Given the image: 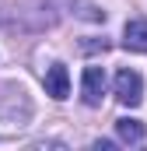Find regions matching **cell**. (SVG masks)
<instances>
[{
  "instance_id": "3957f363",
  "label": "cell",
  "mask_w": 147,
  "mask_h": 151,
  "mask_svg": "<svg viewBox=\"0 0 147 151\" xmlns=\"http://www.w3.org/2000/svg\"><path fill=\"white\" fill-rule=\"evenodd\" d=\"M46 95H53L56 102L70 95V74H67L63 63H53V67L46 70Z\"/></svg>"
},
{
  "instance_id": "277c9868",
  "label": "cell",
  "mask_w": 147,
  "mask_h": 151,
  "mask_svg": "<svg viewBox=\"0 0 147 151\" xmlns=\"http://www.w3.org/2000/svg\"><path fill=\"white\" fill-rule=\"evenodd\" d=\"M123 46L133 49V53H147V21L144 18L126 21V28H123Z\"/></svg>"
},
{
  "instance_id": "6da1fadb",
  "label": "cell",
  "mask_w": 147,
  "mask_h": 151,
  "mask_svg": "<svg viewBox=\"0 0 147 151\" xmlns=\"http://www.w3.org/2000/svg\"><path fill=\"white\" fill-rule=\"evenodd\" d=\"M116 99H119L123 106H140V102H144V81H140L137 70L123 67V70L116 74Z\"/></svg>"
},
{
  "instance_id": "5b68a950",
  "label": "cell",
  "mask_w": 147,
  "mask_h": 151,
  "mask_svg": "<svg viewBox=\"0 0 147 151\" xmlns=\"http://www.w3.org/2000/svg\"><path fill=\"white\" fill-rule=\"evenodd\" d=\"M116 134H119V141H123V144H140L147 130H144V123H140V119L123 116V119H116Z\"/></svg>"
},
{
  "instance_id": "7a4b0ae2",
  "label": "cell",
  "mask_w": 147,
  "mask_h": 151,
  "mask_svg": "<svg viewBox=\"0 0 147 151\" xmlns=\"http://www.w3.org/2000/svg\"><path fill=\"white\" fill-rule=\"evenodd\" d=\"M102 95H105V70L102 67H84V74H81L84 106H102Z\"/></svg>"
}]
</instances>
